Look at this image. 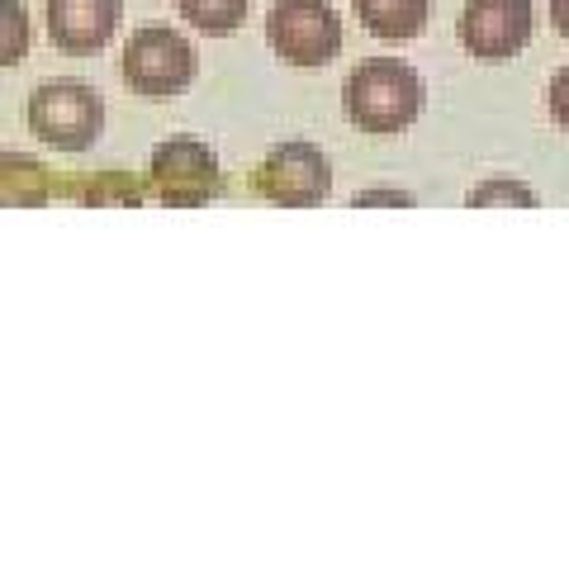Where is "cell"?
<instances>
[{"label":"cell","mask_w":569,"mask_h":569,"mask_svg":"<svg viewBox=\"0 0 569 569\" xmlns=\"http://www.w3.org/2000/svg\"><path fill=\"white\" fill-rule=\"evenodd\" d=\"M266 43L290 67H328L342 52V20L328 0H276L266 14Z\"/></svg>","instance_id":"3"},{"label":"cell","mask_w":569,"mask_h":569,"mask_svg":"<svg viewBox=\"0 0 569 569\" xmlns=\"http://www.w3.org/2000/svg\"><path fill=\"white\" fill-rule=\"evenodd\" d=\"M531 24H537L531 0H470L460 14V43L479 62H508L527 48Z\"/></svg>","instance_id":"6"},{"label":"cell","mask_w":569,"mask_h":569,"mask_svg":"<svg viewBox=\"0 0 569 569\" xmlns=\"http://www.w3.org/2000/svg\"><path fill=\"white\" fill-rule=\"evenodd\" d=\"M422 100H427L422 77L408 62H399V58H370V62H361L347 77V91H342L347 119L361 133H376V138L403 133L408 123L422 114Z\"/></svg>","instance_id":"1"},{"label":"cell","mask_w":569,"mask_h":569,"mask_svg":"<svg viewBox=\"0 0 569 569\" xmlns=\"http://www.w3.org/2000/svg\"><path fill=\"white\" fill-rule=\"evenodd\" d=\"M152 186L167 204H200L209 194L223 190V176L219 162L204 142H190V138H171L152 152Z\"/></svg>","instance_id":"7"},{"label":"cell","mask_w":569,"mask_h":569,"mask_svg":"<svg viewBox=\"0 0 569 569\" xmlns=\"http://www.w3.org/2000/svg\"><path fill=\"white\" fill-rule=\"evenodd\" d=\"M550 20H556V29L569 39V0H550Z\"/></svg>","instance_id":"15"},{"label":"cell","mask_w":569,"mask_h":569,"mask_svg":"<svg viewBox=\"0 0 569 569\" xmlns=\"http://www.w3.org/2000/svg\"><path fill=\"white\" fill-rule=\"evenodd\" d=\"M181 6V20H190L209 39H223L247 20V0H176Z\"/></svg>","instance_id":"10"},{"label":"cell","mask_w":569,"mask_h":569,"mask_svg":"<svg viewBox=\"0 0 569 569\" xmlns=\"http://www.w3.org/2000/svg\"><path fill=\"white\" fill-rule=\"evenodd\" d=\"M546 104H550V114H556V123L569 133V67H560L556 77H550L546 86Z\"/></svg>","instance_id":"13"},{"label":"cell","mask_w":569,"mask_h":569,"mask_svg":"<svg viewBox=\"0 0 569 569\" xmlns=\"http://www.w3.org/2000/svg\"><path fill=\"white\" fill-rule=\"evenodd\" d=\"M29 133L58 152H86L104 129V100L81 81H48L29 96Z\"/></svg>","instance_id":"2"},{"label":"cell","mask_w":569,"mask_h":569,"mask_svg":"<svg viewBox=\"0 0 569 569\" xmlns=\"http://www.w3.org/2000/svg\"><path fill=\"white\" fill-rule=\"evenodd\" d=\"M370 204H399V209H408V204H413V194H403V190H361V194H356V209H370Z\"/></svg>","instance_id":"14"},{"label":"cell","mask_w":569,"mask_h":569,"mask_svg":"<svg viewBox=\"0 0 569 569\" xmlns=\"http://www.w3.org/2000/svg\"><path fill=\"white\" fill-rule=\"evenodd\" d=\"M361 24L385 43H408L427 29V10L432 0H351Z\"/></svg>","instance_id":"9"},{"label":"cell","mask_w":569,"mask_h":569,"mask_svg":"<svg viewBox=\"0 0 569 569\" xmlns=\"http://www.w3.org/2000/svg\"><path fill=\"white\" fill-rule=\"evenodd\" d=\"M24 43H29L24 6H20V0H6V43H0V62L14 67V62L24 58Z\"/></svg>","instance_id":"12"},{"label":"cell","mask_w":569,"mask_h":569,"mask_svg":"<svg viewBox=\"0 0 569 569\" xmlns=\"http://www.w3.org/2000/svg\"><path fill=\"white\" fill-rule=\"evenodd\" d=\"M485 204H522V209H537V194L518 181H485L470 190V209H485Z\"/></svg>","instance_id":"11"},{"label":"cell","mask_w":569,"mask_h":569,"mask_svg":"<svg viewBox=\"0 0 569 569\" xmlns=\"http://www.w3.org/2000/svg\"><path fill=\"white\" fill-rule=\"evenodd\" d=\"M257 190L271 204H284V209L323 204L328 190H332V167L313 142H280V148H271V157L257 167Z\"/></svg>","instance_id":"5"},{"label":"cell","mask_w":569,"mask_h":569,"mask_svg":"<svg viewBox=\"0 0 569 569\" xmlns=\"http://www.w3.org/2000/svg\"><path fill=\"white\" fill-rule=\"evenodd\" d=\"M123 0H48V33L62 52H96L114 39Z\"/></svg>","instance_id":"8"},{"label":"cell","mask_w":569,"mask_h":569,"mask_svg":"<svg viewBox=\"0 0 569 569\" xmlns=\"http://www.w3.org/2000/svg\"><path fill=\"white\" fill-rule=\"evenodd\" d=\"M194 67H200L194 62V48L176 29H162V24L138 29L129 48H123V81L148 100L181 96L194 81Z\"/></svg>","instance_id":"4"}]
</instances>
